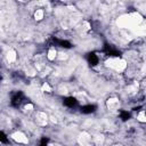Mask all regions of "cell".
<instances>
[{"label": "cell", "mask_w": 146, "mask_h": 146, "mask_svg": "<svg viewBox=\"0 0 146 146\" xmlns=\"http://www.w3.org/2000/svg\"><path fill=\"white\" fill-rule=\"evenodd\" d=\"M48 141H49L48 138H42L40 144H39V146H48Z\"/></svg>", "instance_id": "52a82bcc"}, {"label": "cell", "mask_w": 146, "mask_h": 146, "mask_svg": "<svg viewBox=\"0 0 146 146\" xmlns=\"http://www.w3.org/2000/svg\"><path fill=\"white\" fill-rule=\"evenodd\" d=\"M63 104H64L66 107H68V108H74V107H76V106L79 105V103H78L76 98H75V97H73V96L64 98Z\"/></svg>", "instance_id": "7a4b0ae2"}, {"label": "cell", "mask_w": 146, "mask_h": 146, "mask_svg": "<svg viewBox=\"0 0 146 146\" xmlns=\"http://www.w3.org/2000/svg\"><path fill=\"white\" fill-rule=\"evenodd\" d=\"M98 62H99V57H98L95 52H90V54H88V63H89L91 66L97 65Z\"/></svg>", "instance_id": "277c9868"}, {"label": "cell", "mask_w": 146, "mask_h": 146, "mask_svg": "<svg viewBox=\"0 0 146 146\" xmlns=\"http://www.w3.org/2000/svg\"><path fill=\"white\" fill-rule=\"evenodd\" d=\"M120 117H121L123 121H127V120H129V117H130V113H129L128 111H122V112L120 113Z\"/></svg>", "instance_id": "5b68a950"}, {"label": "cell", "mask_w": 146, "mask_h": 146, "mask_svg": "<svg viewBox=\"0 0 146 146\" xmlns=\"http://www.w3.org/2000/svg\"><path fill=\"white\" fill-rule=\"evenodd\" d=\"M96 110H97V106L95 104H87L80 107V112L82 114H91V113H95Z\"/></svg>", "instance_id": "3957f363"}, {"label": "cell", "mask_w": 146, "mask_h": 146, "mask_svg": "<svg viewBox=\"0 0 146 146\" xmlns=\"http://www.w3.org/2000/svg\"><path fill=\"white\" fill-rule=\"evenodd\" d=\"M0 143H8V137L2 131H0Z\"/></svg>", "instance_id": "8992f818"}, {"label": "cell", "mask_w": 146, "mask_h": 146, "mask_svg": "<svg viewBox=\"0 0 146 146\" xmlns=\"http://www.w3.org/2000/svg\"><path fill=\"white\" fill-rule=\"evenodd\" d=\"M24 98H25L24 94H23L22 91H17L15 95H13L10 103H11V105H13L14 107H18V106H21V104L23 103Z\"/></svg>", "instance_id": "6da1fadb"}]
</instances>
